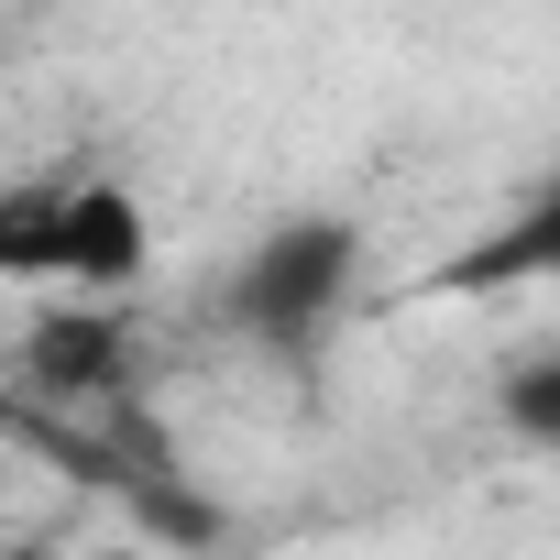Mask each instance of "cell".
<instances>
[{
    "label": "cell",
    "mask_w": 560,
    "mask_h": 560,
    "mask_svg": "<svg viewBox=\"0 0 560 560\" xmlns=\"http://www.w3.org/2000/svg\"><path fill=\"white\" fill-rule=\"evenodd\" d=\"M363 287H374V231L352 209H287V220H264L242 242V264L220 275V319L275 374H308L352 330Z\"/></svg>",
    "instance_id": "6da1fadb"
},
{
    "label": "cell",
    "mask_w": 560,
    "mask_h": 560,
    "mask_svg": "<svg viewBox=\"0 0 560 560\" xmlns=\"http://www.w3.org/2000/svg\"><path fill=\"white\" fill-rule=\"evenodd\" d=\"M494 418H505V429H516L527 451H560V341L494 374Z\"/></svg>",
    "instance_id": "5b68a950"
},
{
    "label": "cell",
    "mask_w": 560,
    "mask_h": 560,
    "mask_svg": "<svg viewBox=\"0 0 560 560\" xmlns=\"http://www.w3.org/2000/svg\"><path fill=\"white\" fill-rule=\"evenodd\" d=\"M143 275H154V209L121 176H34V187H0V287L132 298Z\"/></svg>",
    "instance_id": "7a4b0ae2"
},
{
    "label": "cell",
    "mask_w": 560,
    "mask_h": 560,
    "mask_svg": "<svg viewBox=\"0 0 560 560\" xmlns=\"http://www.w3.org/2000/svg\"><path fill=\"white\" fill-rule=\"evenodd\" d=\"M132 374V319L121 298H56L34 330H23V385L56 396V407H110Z\"/></svg>",
    "instance_id": "3957f363"
},
{
    "label": "cell",
    "mask_w": 560,
    "mask_h": 560,
    "mask_svg": "<svg viewBox=\"0 0 560 560\" xmlns=\"http://www.w3.org/2000/svg\"><path fill=\"white\" fill-rule=\"evenodd\" d=\"M549 275H560V165H549L483 242H462L429 287H440V298H494V287H549Z\"/></svg>",
    "instance_id": "277c9868"
}]
</instances>
